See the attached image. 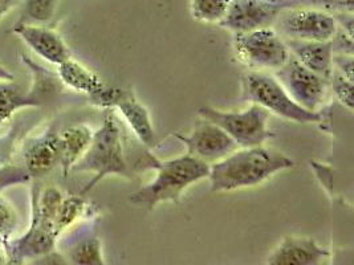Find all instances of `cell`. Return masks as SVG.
<instances>
[{
    "label": "cell",
    "mask_w": 354,
    "mask_h": 265,
    "mask_svg": "<svg viewBox=\"0 0 354 265\" xmlns=\"http://www.w3.org/2000/svg\"><path fill=\"white\" fill-rule=\"evenodd\" d=\"M146 165L157 171L156 178L130 195V203L153 210L160 203H179L183 193L194 184L209 178V166L189 154L169 161L149 157Z\"/></svg>",
    "instance_id": "obj_2"
},
{
    "label": "cell",
    "mask_w": 354,
    "mask_h": 265,
    "mask_svg": "<svg viewBox=\"0 0 354 265\" xmlns=\"http://www.w3.org/2000/svg\"><path fill=\"white\" fill-rule=\"evenodd\" d=\"M59 66L57 75L59 80L76 92L85 93L89 97L95 96L100 90L105 88V85L100 80V77L95 75L88 68L81 66L73 59H68Z\"/></svg>",
    "instance_id": "obj_18"
},
{
    "label": "cell",
    "mask_w": 354,
    "mask_h": 265,
    "mask_svg": "<svg viewBox=\"0 0 354 265\" xmlns=\"http://www.w3.org/2000/svg\"><path fill=\"white\" fill-rule=\"evenodd\" d=\"M293 165L290 157L279 150L266 146L245 148L209 166L207 179L212 193H230L255 187Z\"/></svg>",
    "instance_id": "obj_1"
},
{
    "label": "cell",
    "mask_w": 354,
    "mask_h": 265,
    "mask_svg": "<svg viewBox=\"0 0 354 265\" xmlns=\"http://www.w3.org/2000/svg\"><path fill=\"white\" fill-rule=\"evenodd\" d=\"M12 32L17 35L31 50L50 64L60 66L71 59L63 37L55 30L41 24L17 23Z\"/></svg>",
    "instance_id": "obj_13"
},
{
    "label": "cell",
    "mask_w": 354,
    "mask_h": 265,
    "mask_svg": "<svg viewBox=\"0 0 354 265\" xmlns=\"http://www.w3.org/2000/svg\"><path fill=\"white\" fill-rule=\"evenodd\" d=\"M329 251L315 239L286 236L268 257L267 265H322Z\"/></svg>",
    "instance_id": "obj_14"
},
{
    "label": "cell",
    "mask_w": 354,
    "mask_h": 265,
    "mask_svg": "<svg viewBox=\"0 0 354 265\" xmlns=\"http://www.w3.org/2000/svg\"><path fill=\"white\" fill-rule=\"evenodd\" d=\"M35 85L28 93L21 92L20 86L12 81L0 83V125L10 119L19 109L40 106L57 92V81L48 72L35 69Z\"/></svg>",
    "instance_id": "obj_11"
},
{
    "label": "cell",
    "mask_w": 354,
    "mask_h": 265,
    "mask_svg": "<svg viewBox=\"0 0 354 265\" xmlns=\"http://www.w3.org/2000/svg\"><path fill=\"white\" fill-rule=\"evenodd\" d=\"M86 202L82 195L64 197L55 215V230L57 235L71 227L85 211Z\"/></svg>",
    "instance_id": "obj_21"
},
{
    "label": "cell",
    "mask_w": 354,
    "mask_h": 265,
    "mask_svg": "<svg viewBox=\"0 0 354 265\" xmlns=\"http://www.w3.org/2000/svg\"><path fill=\"white\" fill-rule=\"evenodd\" d=\"M92 102L104 109H117L138 141L147 149H154L158 144L157 132L145 105L141 104L133 92L124 89L104 88L95 96L89 97Z\"/></svg>",
    "instance_id": "obj_7"
},
{
    "label": "cell",
    "mask_w": 354,
    "mask_h": 265,
    "mask_svg": "<svg viewBox=\"0 0 354 265\" xmlns=\"http://www.w3.org/2000/svg\"><path fill=\"white\" fill-rule=\"evenodd\" d=\"M19 0H0V19L4 17L12 7H15Z\"/></svg>",
    "instance_id": "obj_26"
},
{
    "label": "cell",
    "mask_w": 354,
    "mask_h": 265,
    "mask_svg": "<svg viewBox=\"0 0 354 265\" xmlns=\"http://www.w3.org/2000/svg\"><path fill=\"white\" fill-rule=\"evenodd\" d=\"M71 171L93 174V179L86 184L81 195L91 191L96 184L109 175L130 178L129 166L125 158L121 132L112 113L105 117L102 126L93 132L89 148Z\"/></svg>",
    "instance_id": "obj_3"
},
{
    "label": "cell",
    "mask_w": 354,
    "mask_h": 265,
    "mask_svg": "<svg viewBox=\"0 0 354 265\" xmlns=\"http://www.w3.org/2000/svg\"><path fill=\"white\" fill-rule=\"evenodd\" d=\"M24 168L30 177H40L60 164V132L55 126L32 139L23 154Z\"/></svg>",
    "instance_id": "obj_15"
},
{
    "label": "cell",
    "mask_w": 354,
    "mask_h": 265,
    "mask_svg": "<svg viewBox=\"0 0 354 265\" xmlns=\"http://www.w3.org/2000/svg\"><path fill=\"white\" fill-rule=\"evenodd\" d=\"M199 117L219 126L227 132L239 149L264 146V144L274 138V134L268 129L271 115L257 104L239 112H225L211 106L199 109Z\"/></svg>",
    "instance_id": "obj_5"
},
{
    "label": "cell",
    "mask_w": 354,
    "mask_h": 265,
    "mask_svg": "<svg viewBox=\"0 0 354 265\" xmlns=\"http://www.w3.org/2000/svg\"><path fill=\"white\" fill-rule=\"evenodd\" d=\"M93 132L86 125L71 126L60 132V164L66 177L89 148Z\"/></svg>",
    "instance_id": "obj_17"
},
{
    "label": "cell",
    "mask_w": 354,
    "mask_h": 265,
    "mask_svg": "<svg viewBox=\"0 0 354 265\" xmlns=\"http://www.w3.org/2000/svg\"><path fill=\"white\" fill-rule=\"evenodd\" d=\"M30 174L26 171V168L20 167H6L0 170V190L17 184V183L27 182L30 179Z\"/></svg>",
    "instance_id": "obj_25"
},
{
    "label": "cell",
    "mask_w": 354,
    "mask_h": 265,
    "mask_svg": "<svg viewBox=\"0 0 354 265\" xmlns=\"http://www.w3.org/2000/svg\"><path fill=\"white\" fill-rule=\"evenodd\" d=\"M277 12L270 0H232L221 26L236 33L248 32L270 27Z\"/></svg>",
    "instance_id": "obj_12"
},
{
    "label": "cell",
    "mask_w": 354,
    "mask_h": 265,
    "mask_svg": "<svg viewBox=\"0 0 354 265\" xmlns=\"http://www.w3.org/2000/svg\"><path fill=\"white\" fill-rule=\"evenodd\" d=\"M243 99L257 104L270 115L296 124H316L322 119L296 104L272 73L250 70L242 77Z\"/></svg>",
    "instance_id": "obj_4"
},
{
    "label": "cell",
    "mask_w": 354,
    "mask_h": 265,
    "mask_svg": "<svg viewBox=\"0 0 354 265\" xmlns=\"http://www.w3.org/2000/svg\"><path fill=\"white\" fill-rule=\"evenodd\" d=\"M292 99L306 110L319 113L328 95L329 81L301 66L293 56L274 73Z\"/></svg>",
    "instance_id": "obj_8"
},
{
    "label": "cell",
    "mask_w": 354,
    "mask_h": 265,
    "mask_svg": "<svg viewBox=\"0 0 354 265\" xmlns=\"http://www.w3.org/2000/svg\"><path fill=\"white\" fill-rule=\"evenodd\" d=\"M176 138L185 145L186 154L209 166L225 159L227 155L239 149L227 132L206 119H202L190 134H177Z\"/></svg>",
    "instance_id": "obj_10"
},
{
    "label": "cell",
    "mask_w": 354,
    "mask_h": 265,
    "mask_svg": "<svg viewBox=\"0 0 354 265\" xmlns=\"http://www.w3.org/2000/svg\"><path fill=\"white\" fill-rule=\"evenodd\" d=\"M17 224V214L12 204L4 198H0V240L7 242Z\"/></svg>",
    "instance_id": "obj_24"
},
{
    "label": "cell",
    "mask_w": 354,
    "mask_h": 265,
    "mask_svg": "<svg viewBox=\"0 0 354 265\" xmlns=\"http://www.w3.org/2000/svg\"><path fill=\"white\" fill-rule=\"evenodd\" d=\"M232 0H190L192 14L195 20L203 23H218L225 19Z\"/></svg>",
    "instance_id": "obj_22"
},
{
    "label": "cell",
    "mask_w": 354,
    "mask_h": 265,
    "mask_svg": "<svg viewBox=\"0 0 354 265\" xmlns=\"http://www.w3.org/2000/svg\"><path fill=\"white\" fill-rule=\"evenodd\" d=\"M277 17L284 40L332 41L337 33L336 19L320 10H290Z\"/></svg>",
    "instance_id": "obj_9"
},
{
    "label": "cell",
    "mask_w": 354,
    "mask_h": 265,
    "mask_svg": "<svg viewBox=\"0 0 354 265\" xmlns=\"http://www.w3.org/2000/svg\"><path fill=\"white\" fill-rule=\"evenodd\" d=\"M286 44L290 56H293L301 66L329 81L335 68L332 41L286 40Z\"/></svg>",
    "instance_id": "obj_16"
},
{
    "label": "cell",
    "mask_w": 354,
    "mask_h": 265,
    "mask_svg": "<svg viewBox=\"0 0 354 265\" xmlns=\"http://www.w3.org/2000/svg\"><path fill=\"white\" fill-rule=\"evenodd\" d=\"M234 50L238 61L254 72H276L290 57L286 40L270 27L236 33Z\"/></svg>",
    "instance_id": "obj_6"
},
{
    "label": "cell",
    "mask_w": 354,
    "mask_h": 265,
    "mask_svg": "<svg viewBox=\"0 0 354 265\" xmlns=\"http://www.w3.org/2000/svg\"><path fill=\"white\" fill-rule=\"evenodd\" d=\"M60 0H24L21 17L17 23L46 24L55 17Z\"/></svg>",
    "instance_id": "obj_20"
},
{
    "label": "cell",
    "mask_w": 354,
    "mask_h": 265,
    "mask_svg": "<svg viewBox=\"0 0 354 265\" xmlns=\"http://www.w3.org/2000/svg\"><path fill=\"white\" fill-rule=\"evenodd\" d=\"M14 75L4 66L0 64V81H12Z\"/></svg>",
    "instance_id": "obj_27"
},
{
    "label": "cell",
    "mask_w": 354,
    "mask_h": 265,
    "mask_svg": "<svg viewBox=\"0 0 354 265\" xmlns=\"http://www.w3.org/2000/svg\"><path fill=\"white\" fill-rule=\"evenodd\" d=\"M329 81H330V85L335 90V95L338 101L344 106H346L349 110H352L353 109V79L346 77L345 75L339 73L338 70H335V68H333Z\"/></svg>",
    "instance_id": "obj_23"
},
{
    "label": "cell",
    "mask_w": 354,
    "mask_h": 265,
    "mask_svg": "<svg viewBox=\"0 0 354 265\" xmlns=\"http://www.w3.org/2000/svg\"><path fill=\"white\" fill-rule=\"evenodd\" d=\"M69 265H106L102 257L101 242L95 235H86L75 240L68 249Z\"/></svg>",
    "instance_id": "obj_19"
}]
</instances>
